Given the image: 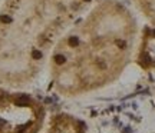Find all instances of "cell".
I'll use <instances>...</instances> for the list:
<instances>
[{
	"label": "cell",
	"instance_id": "cell-1",
	"mask_svg": "<svg viewBox=\"0 0 155 133\" xmlns=\"http://www.w3.org/2000/svg\"><path fill=\"white\" fill-rule=\"evenodd\" d=\"M134 32V20L123 6H98L53 53L58 85L80 90L115 77L128 59Z\"/></svg>",
	"mask_w": 155,
	"mask_h": 133
},
{
	"label": "cell",
	"instance_id": "cell-2",
	"mask_svg": "<svg viewBox=\"0 0 155 133\" xmlns=\"http://www.w3.org/2000/svg\"><path fill=\"white\" fill-rule=\"evenodd\" d=\"M142 10L155 22V0H138Z\"/></svg>",
	"mask_w": 155,
	"mask_h": 133
}]
</instances>
